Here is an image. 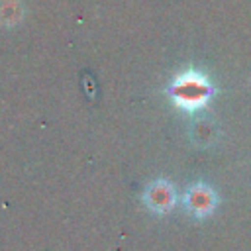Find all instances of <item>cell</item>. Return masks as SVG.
<instances>
[{"label":"cell","instance_id":"cell-1","mask_svg":"<svg viewBox=\"0 0 251 251\" xmlns=\"http://www.w3.org/2000/svg\"><path fill=\"white\" fill-rule=\"evenodd\" d=\"M173 96H175L176 104L192 110V108L202 106L208 100V96H210V84L200 75L188 73V75H182L175 82Z\"/></svg>","mask_w":251,"mask_h":251},{"label":"cell","instance_id":"cell-2","mask_svg":"<svg viewBox=\"0 0 251 251\" xmlns=\"http://www.w3.org/2000/svg\"><path fill=\"white\" fill-rule=\"evenodd\" d=\"M186 202L194 214H208L214 208V192H210L206 186H194L188 192Z\"/></svg>","mask_w":251,"mask_h":251},{"label":"cell","instance_id":"cell-3","mask_svg":"<svg viewBox=\"0 0 251 251\" xmlns=\"http://www.w3.org/2000/svg\"><path fill=\"white\" fill-rule=\"evenodd\" d=\"M149 202L155 210H167L171 204H173V190L167 186V184H155L149 192Z\"/></svg>","mask_w":251,"mask_h":251}]
</instances>
